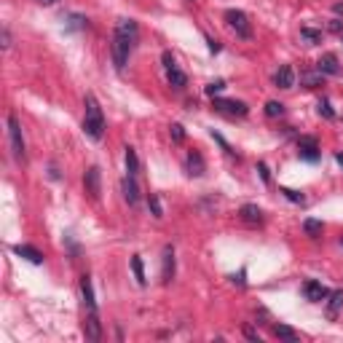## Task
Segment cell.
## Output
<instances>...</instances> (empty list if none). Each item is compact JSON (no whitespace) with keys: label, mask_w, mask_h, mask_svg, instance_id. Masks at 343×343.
I'll return each instance as SVG.
<instances>
[{"label":"cell","mask_w":343,"mask_h":343,"mask_svg":"<svg viewBox=\"0 0 343 343\" xmlns=\"http://www.w3.org/2000/svg\"><path fill=\"white\" fill-rule=\"evenodd\" d=\"M244 335L250 338V340H257V343H260V332H257L252 325H244Z\"/></svg>","instance_id":"cell-36"},{"label":"cell","mask_w":343,"mask_h":343,"mask_svg":"<svg viewBox=\"0 0 343 343\" xmlns=\"http://www.w3.org/2000/svg\"><path fill=\"white\" fill-rule=\"evenodd\" d=\"M330 30L340 35V32H343V19H332V22H330Z\"/></svg>","instance_id":"cell-38"},{"label":"cell","mask_w":343,"mask_h":343,"mask_svg":"<svg viewBox=\"0 0 343 343\" xmlns=\"http://www.w3.org/2000/svg\"><path fill=\"white\" fill-rule=\"evenodd\" d=\"M172 276H175V247L166 244L164 247V271H161V282L169 284Z\"/></svg>","instance_id":"cell-18"},{"label":"cell","mask_w":343,"mask_h":343,"mask_svg":"<svg viewBox=\"0 0 343 343\" xmlns=\"http://www.w3.org/2000/svg\"><path fill=\"white\" fill-rule=\"evenodd\" d=\"M317 110H319V116H322V118H327V121H332V118H335V110H332L330 99H319Z\"/></svg>","instance_id":"cell-29"},{"label":"cell","mask_w":343,"mask_h":343,"mask_svg":"<svg viewBox=\"0 0 343 343\" xmlns=\"http://www.w3.org/2000/svg\"><path fill=\"white\" fill-rule=\"evenodd\" d=\"M212 108L220 110V113H228V116H247L250 108H247V102L242 99H223V97H212Z\"/></svg>","instance_id":"cell-7"},{"label":"cell","mask_w":343,"mask_h":343,"mask_svg":"<svg viewBox=\"0 0 343 343\" xmlns=\"http://www.w3.org/2000/svg\"><path fill=\"white\" fill-rule=\"evenodd\" d=\"M83 188H86V193H89L94 201H99V196H102V169L99 166H89V169H86Z\"/></svg>","instance_id":"cell-6"},{"label":"cell","mask_w":343,"mask_h":343,"mask_svg":"<svg viewBox=\"0 0 343 343\" xmlns=\"http://www.w3.org/2000/svg\"><path fill=\"white\" fill-rule=\"evenodd\" d=\"M116 35H123L129 43H134V46H137V41H140V27H137L134 19H118V24H116Z\"/></svg>","instance_id":"cell-10"},{"label":"cell","mask_w":343,"mask_h":343,"mask_svg":"<svg viewBox=\"0 0 343 343\" xmlns=\"http://www.w3.org/2000/svg\"><path fill=\"white\" fill-rule=\"evenodd\" d=\"M298 156L303 161H308V164H317L322 150H319V140L311 137V134H300L298 137Z\"/></svg>","instance_id":"cell-5"},{"label":"cell","mask_w":343,"mask_h":343,"mask_svg":"<svg viewBox=\"0 0 343 343\" xmlns=\"http://www.w3.org/2000/svg\"><path fill=\"white\" fill-rule=\"evenodd\" d=\"M317 70H319L322 75H338V73H340L338 56H335V54H322L319 62H317Z\"/></svg>","instance_id":"cell-15"},{"label":"cell","mask_w":343,"mask_h":343,"mask_svg":"<svg viewBox=\"0 0 343 343\" xmlns=\"http://www.w3.org/2000/svg\"><path fill=\"white\" fill-rule=\"evenodd\" d=\"M335 161H338V164L343 166V153H338V156H335Z\"/></svg>","instance_id":"cell-41"},{"label":"cell","mask_w":343,"mask_h":343,"mask_svg":"<svg viewBox=\"0 0 343 343\" xmlns=\"http://www.w3.org/2000/svg\"><path fill=\"white\" fill-rule=\"evenodd\" d=\"M166 81H169L172 89H185V86H188V75L180 67H175V70H166Z\"/></svg>","instance_id":"cell-21"},{"label":"cell","mask_w":343,"mask_h":343,"mask_svg":"<svg viewBox=\"0 0 343 343\" xmlns=\"http://www.w3.org/2000/svg\"><path fill=\"white\" fill-rule=\"evenodd\" d=\"M322 81H325V75H322L319 70L300 73V86H306V89H317V86H322Z\"/></svg>","instance_id":"cell-20"},{"label":"cell","mask_w":343,"mask_h":343,"mask_svg":"<svg viewBox=\"0 0 343 343\" xmlns=\"http://www.w3.org/2000/svg\"><path fill=\"white\" fill-rule=\"evenodd\" d=\"M161 62H164V67H166V70H175V67H177L175 54H172V51H164V54H161Z\"/></svg>","instance_id":"cell-34"},{"label":"cell","mask_w":343,"mask_h":343,"mask_svg":"<svg viewBox=\"0 0 343 343\" xmlns=\"http://www.w3.org/2000/svg\"><path fill=\"white\" fill-rule=\"evenodd\" d=\"M273 86L276 89H292L295 86V73H292L290 64H282V67L273 73Z\"/></svg>","instance_id":"cell-14"},{"label":"cell","mask_w":343,"mask_h":343,"mask_svg":"<svg viewBox=\"0 0 343 343\" xmlns=\"http://www.w3.org/2000/svg\"><path fill=\"white\" fill-rule=\"evenodd\" d=\"M303 295H306V300H311V303H325L327 295H330V290H327L322 282L308 279V282H303Z\"/></svg>","instance_id":"cell-8"},{"label":"cell","mask_w":343,"mask_h":343,"mask_svg":"<svg viewBox=\"0 0 343 343\" xmlns=\"http://www.w3.org/2000/svg\"><path fill=\"white\" fill-rule=\"evenodd\" d=\"M223 89H225V81H212V83H209L204 91L209 94V97H215V94H220Z\"/></svg>","instance_id":"cell-33"},{"label":"cell","mask_w":343,"mask_h":343,"mask_svg":"<svg viewBox=\"0 0 343 343\" xmlns=\"http://www.w3.org/2000/svg\"><path fill=\"white\" fill-rule=\"evenodd\" d=\"M169 134H172V140H175V142H183V140H185L183 123H172V126H169Z\"/></svg>","instance_id":"cell-32"},{"label":"cell","mask_w":343,"mask_h":343,"mask_svg":"<svg viewBox=\"0 0 343 343\" xmlns=\"http://www.w3.org/2000/svg\"><path fill=\"white\" fill-rule=\"evenodd\" d=\"M121 190H123V198L129 201V207H137V201H140V188H137L134 175H129L126 180H123V183H121Z\"/></svg>","instance_id":"cell-16"},{"label":"cell","mask_w":343,"mask_h":343,"mask_svg":"<svg viewBox=\"0 0 343 343\" xmlns=\"http://www.w3.org/2000/svg\"><path fill=\"white\" fill-rule=\"evenodd\" d=\"M257 172H260V180L268 185L271 183V172H268V166H265V161H257Z\"/></svg>","instance_id":"cell-35"},{"label":"cell","mask_w":343,"mask_h":343,"mask_svg":"<svg viewBox=\"0 0 343 343\" xmlns=\"http://www.w3.org/2000/svg\"><path fill=\"white\" fill-rule=\"evenodd\" d=\"M123 158H126V172H129V175H137V172H140L137 150H134V148H126V156H123Z\"/></svg>","instance_id":"cell-25"},{"label":"cell","mask_w":343,"mask_h":343,"mask_svg":"<svg viewBox=\"0 0 343 343\" xmlns=\"http://www.w3.org/2000/svg\"><path fill=\"white\" fill-rule=\"evenodd\" d=\"M3 46H6V49L11 46V32H8V27H3Z\"/></svg>","instance_id":"cell-39"},{"label":"cell","mask_w":343,"mask_h":343,"mask_svg":"<svg viewBox=\"0 0 343 343\" xmlns=\"http://www.w3.org/2000/svg\"><path fill=\"white\" fill-rule=\"evenodd\" d=\"M134 51V43H129L123 35H116L113 32V43H110V56H113V64H116V70L121 73L123 67H126L129 62V54Z\"/></svg>","instance_id":"cell-3"},{"label":"cell","mask_w":343,"mask_h":343,"mask_svg":"<svg viewBox=\"0 0 343 343\" xmlns=\"http://www.w3.org/2000/svg\"><path fill=\"white\" fill-rule=\"evenodd\" d=\"M225 22L228 27L242 38V41H250L252 38V22H250V16H247L244 11H239V8H228L225 11Z\"/></svg>","instance_id":"cell-2"},{"label":"cell","mask_w":343,"mask_h":343,"mask_svg":"<svg viewBox=\"0 0 343 343\" xmlns=\"http://www.w3.org/2000/svg\"><path fill=\"white\" fill-rule=\"evenodd\" d=\"M239 217L244 223H250V225H260L263 223V209L257 207V204H244L239 209Z\"/></svg>","instance_id":"cell-17"},{"label":"cell","mask_w":343,"mask_h":343,"mask_svg":"<svg viewBox=\"0 0 343 343\" xmlns=\"http://www.w3.org/2000/svg\"><path fill=\"white\" fill-rule=\"evenodd\" d=\"M265 116H268V118H282L284 116V105L276 102V99L265 102Z\"/></svg>","instance_id":"cell-27"},{"label":"cell","mask_w":343,"mask_h":343,"mask_svg":"<svg viewBox=\"0 0 343 343\" xmlns=\"http://www.w3.org/2000/svg\"><path fill=\"white\" fill-rule=\"evenodd\" d=\"M70 19V30H86V24H89V19H86V16H78V14H70L67 16Z\"/></svg>","instance_id":"cell-31"},{"label":"cell","mask_w":343,"mask_h":343,"mask_svg":"<svg viewBox=\"0 0 343 343\" xmlns=\"http://www.w3.org/2000/svg\"><path fill=\"white\" fill-rule=\"evenodd\" d=\"M279 193L287 198V201H292V204H306V196L298 193V190H292V188H279Z\"/></svg>","instance_id":"cell-28"},{"label":"cell","mask_w":343,"mask_h":343,"mask_svg":"<svg viewBox=\"0 0 343 343\" xmlns=\"http://www.w3.org/2000/svg\"><path fill=\"white\" fill-rule=\"evenodd\" d=\"M131 271H134L137 284H142V287H145L148 279H145V265H142V257H140V255H131Z\"/></svg>","instance_id":"cell-24"},{"label":"cell","mask_w":343,"mask_h":343,"mask_svg":"<svg viewBox=\"0 0 343 343\" xmlns=\"http://www.w3.org/2000/svg\"><path fill=\"white\" fill-rule=\"evenodd\" d=\"M340 247H343V239H340Z\"/></svg>","instance_id":"cell-42"},{"label":"cell","mask_w":343,"mask_h":343,"mask_svg":"<svg viewBox=\"0 0 343 343\" xmlns=\"http://www.w3.org/2000/svg\"><path fill=\"white\" fill-rule=\"evenodd\" d=\"M86 116H83V134L94 140V142H99L105 137V116H102V108H99V102L94 94H86Z\"/></svg>","instance_id":"cell-1"},{"label":"cell","mask_w":343,"mask_h":343,"mask_svg":"<svg viewBox=\"0 0 343 343\" xmlns=\"http://www.w3.org/2000/svg\"><path fill=\"white\" fill-rule=\"evenodd\" d=\"M300 38H303L308 46L322 43V32H319V30H311V27H300Z\"/></svg>","instance_id":"cell-26"},{"label":"cell","mask_w":343,"mask_h":343,"mask_svg":"<svg viewBox=\"0 0 343 343\" xmlns=\"http://www.w3.org/2000/svg\"><path fill=\"white\" fill-rule=\"evenodd\" d=\"M14 255H19L22 260H27V263H32V265H43V252H38L35 247H30V244H16L14 247Z\"/></svg>","instance_id":"cell-13"},{"label":"cell","mask_w":343,"mask_h":343,"mask_svg":"<svg viewBox=\"0 0 343 343\" xmlns=\"http://www.w3.org/2000/svg\"><path fill=\"white\" fill-rule=\"evenodd\" d=\"M343 308V290H335L327 295V319H335Z\"/></svg>","instance_id":"cell-19"},{"label":"cell","mask_w":343,"mask_h":343,"mask_svg":"<svg viewBox=\"0 0 343 343\" xmlns=\"http://www.w3.org/2000/svg\"><path fill=\"white\" fill-rule=\"evenodd\" d=\"M83 332H86V340H91V343L102 340V325H99V317H97V314H86Z\"/></svg>","instance_id":"cell-12"},{"label":"cell","mask_w":343,"mask_h":343,"mask_svg":"<svg viewBox=\"0 0 343 343\" xmlns=\"http://www.w3.org/2000/svg\"><path fill=\"white\" fill-rule=\"evenodd\" d=\"M207 43H209V51H212V54H217V51L223 49L220 41H215V38H209V35H207Z\"/></svg>","instance_id":"cell-37"},{"label":"cell","mask_w":343,"mask_h":343,"mask_svg":"<svg viewBox=\"0 0 343 343\" xmlns=\"http://www.w3.org/2000/svg\"><path fill=\"white\" fill-rule=\"evenodd\" d=\"M303 231H306V236H311V239H319L322 231H325V225H322V220L308 217V220H303Z\"/></svg>","instance_id":"cell-23"},{"label":"cell","mask_w":343,"mask_h":343,"mask_svg":"<svg viewBox=\"0 0 343 343\" xmlns=\"http://www.w3.org/2000/svg\"><path fill=\"white\" fill-rule=\"evenodd\" d=\"M81 295H83L86 314H97V300H94V287H91V276L89 273L81 276Z\"/></svg>","instance_id":"cell-9"},{"label":"cell","mask_w":343,"mask_h":343,"mask_svg":"<svg viewBox=\"0 0 343 343\" xmlns=\"http://www.w3.org/2000/svg\"><path fill=\"white\" fill-rule=\"evenodd\" d=\"M185 169L190 177H201L207 172V164H204V156L198 153V150H190V153L185 156Z\"/></svg>","instance_id":"cell-11"},{"label":"cell","mask_w":343,"mask_h":343,"mask_svg":"<svg viewBox=\"0 0 343 343\" xmlns=\"http://www.w3.org/2000/svg\"><path fill=\"white\" fill-rule=\"evenodd\" d=\"M38 3H41V6H54L56 0H38Z\"/></svg>","instance_id":"cell-40"},{"label":"cell","mask_w":343,"mask_h":343,"mask_svg":"<svg viewBox=\"0 0 343 343\" xmlns=\"http://www.w3.org/2000/svg\"><path fill=\"white\" fill-rule=\"evenodd\" d=\"M148 209L153 212L156 220H161V217H164V207H161V198H158V196H150V198H148Z\"/></svg>","instance_id":"cell-30"},{"label":"cell","mask_w":343,"mask_h":343,"mask_svg":"<svg viewBox=\"0 0 343 343\" xmlns=\"http://www.w3.org/2000/svg\"><path fill=\"white\" fill-rule=\"evenodd\" d=\"M8 140H11V153L16 161H24L27 158V148H24V137H22V126H19V118L14 116H8Z\"/></svg>","instance_id":"cell-4"},{"label":"cell","mask_w":343,"mask_h":343,"mask_svg":"<svg viewBox=\"0 0 343 343\" xmlns=\"http://www.w3.org/2000/svg\"><path fill=\"white\" fill-rule=\"evenodd\" d=\"M271 332H273V335L276 338H282V340H298V332H295L290 325H271Z\"/></svg>","instance_id":"cell-22"}]
</instances>
